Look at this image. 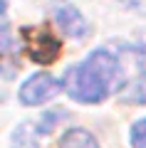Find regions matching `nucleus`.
Returning a JSON list of instances; mask_svg holds the SVG:
<instances>
[{
	"label": "nucleus",
	"instance_id": "obj_1",
	"mask_svg": "<svg viewBox=\"0 0 146 148\" xmlns=\"http://www.w3.org/2000/svg\"><path fill=\"white\" fill-rule=\"evenodd\" d=\"M119 79V57L109 49H94L84 62L74 64L64 74V91L79 104H99L109 96Z\"/></svg>",
	"mask_w": 146,
	"mask_h": 148
},
{
	"label": "nucleus",
	"instance_id": "obj_2",
	"mask_svg": "<svg viewBox=\"0 0 146 148\" xmlns=\"http://www.w3.org/2000/svg\"><path fill=\"white\" fill-rule=\"evenodd\" d=\"M62 89H64V82H60L57 77H52L47 72H40L22 82L17 99L25 106H40V104H47L50 99H55Z\"/></svg>",
	"mask_w": 146,
	"mask_h": 148
},
{
	"label": "nucleus",
	"instance_id": "obj_3",
	"mask_svg": "<svg viewBox=\"0 0 146 148\" xmlns=\"http://www.w3.org/2000/svg\"><path fill=\"white\" fill-rule=\"evenodd\" d=\"M50 15H52L55 25L60 27V32L72 40H84L89 32V25L84 20V15L79 12L77 5H72L69 0H52L50 3Z\"/></svg>",
	"mask_w": 146,
	"mask_h": 148
},
{
	"label": "nucleus",
	"instance_id": "obj_4",
	"mask_svg": "<svg viewBox=\"0 0 146 148\" xmlns=\"http://www.w3.org/2000/svg\"><path fill=\"white\" fill-rule=\"evenodd\" d=\"M60 49V40L55 35H50L47 30H25V52L30 54L32 62L37 64H52L57 59Z\"/></svg>",
	"mask_w": 146,
	"mask_h": 148
},
{
	"label": "nucleus",
	"instance_id": "obj_5",
	"mask_svg": "<svg viewBox=\"0 0 146 148\" xmlns=\"http://www.w3.org/2000/svg\"><path fill=\"white\" fill-rule=\"evenodd\" d=\"M57 148H99V141L84 128H69L62 133Z\"/></svg>",
	"mask_w": 146,
	"mask_h": 148
},
{
	"label": "nucleus",
	"instance_id": "obj_6",
	"mask_svg": "<svg viewBox=\"0 0 146 148\" xmlns=\"http://www.w3.org/2000/svg\"><path fill=\"white\" fill-rule=\"evenodd\" d=\"M119 99L124 104H146V74L144 72L121 86Z\"/></svg>",
	"mask_w": 146,
	"mask_h": 148
},
{
	"label": "nucleus",
	"instance_id": "obj_7",
	"mask_svg": "<svg viewBox=\"0 0 146 148\" xmlns=\"http://www.w3.org/2000/svg\"><path fill=\"white\" fill-rule=\"evenodd\" d=\"M40 136H42L40 126H35V123H20L10 141H12V148H37Z\"/></svg>",
	"mask_w": 146,
	"mask_h": 148
},
{
	"label": "nucleus",
	"instance_id": "obj_8",
	"mask_svg": "<svg viewBox=\"0 0 146 148\" xmlns=\"http://www.w3.org/2000/svg\"><path fill=\"white\" fill-rule=\"evenodd\" d=\"M64 119H67V111L64 109H52V111H47V114H42V121L37 123V126H40V133L42 136L50 133L60 121H64Z\"/></svg>",
	"mask_w": 146,
	"mask_h": 148
},
{
	"label": "nucleus",
	"instance_id": "obj_9",
	"mask_svg": "<svg viewBox=\"0 0 146 148\" xmlns=\"http://www.w3.org/2000/svg\"><path fill=\"white\" fill-rule=\"evenodd\" d=\"M129 141H131V148H146V119H139V121L131 123Z\"/></svg>",
	"mask_w": 146,
	"mask_h": 148
},
{
	"label": "nucleus",
	"instance_id": "obj_10",
	"mask_svg": "<svg viewBox=\"0 0 146 148\" xmlns=\"http://www.w3.org/2000/svg\"><path fill=\"white\" fill-rule=\"evenodd\" d=\"M136 59H139V67H141V72L146 74V47H141V49H139V57H136Z\"/></svg>",
	"mask_w": 146,
	"mask_h": 148
}]
</instances>
